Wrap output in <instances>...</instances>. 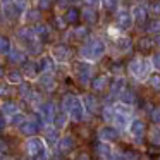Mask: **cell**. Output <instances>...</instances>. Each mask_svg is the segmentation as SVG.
Returning a JSON list of instances; mask_svg holds the SVG:
<instances>
[{"label":"cell","instance_id":"cell-49","mask_svg":"<svg viewBox=\"0 0 160 160\" xmlns=\"http://www.w3.org/2000/svg\"><path fill=\"white\" fill-rule=\"evenodd\" d=\"M57 4H59V7H67V5L71 4V0H59Z\"/></svg>","mask_w":160,"mask_h":160},{"label":"cell","instance_id":"cell-20","mask_svg":"<svg viewBox=\"0 0 160 160\" xmlns=\"http://www.w3.org/2000/svg\"><path fill=\"white\" fill-rule=\"evenodd\" d=\"M67 121H69V114L67 112H59V114H55L53 115V119H52V122H53V126H55L57 129H62L64 126L67 124Z\"/></svg>","mask_w":160,"mask_h":160},{"label":"cell","instance_id":"cell-16","mask_svg":"<svg viewBox=\"0 0 160 160\" xmlns=\"http://www.w3.org/2000/svg\"><path fill=\"white\" fill-rule=\"evenodd\" d=\"M131 16H132V22H136V24H143V22L146 21V7H143V5H136V7L131 11Z\"/></svg>","mask_w":160,"mask_h":160},{"label":"cell","instance_id":"cell-1","mask_svg":"<svg viewBox=\"0 0 160 160\" xmlns=\"http://www.w3.org/2000/svg\"><path fill=\"white\" fill-rule=\"evenodd\" d=\"M105 52H107V45H105V42H103V40H100V38L88 40V42L81 47V50H79L81 59L88 60V62L98 60L100 57L105 55Z\"/></svg>","mask_w":160,"mask_h":160},{"label":"cell","instance_id":"cell-19","mask_svg":"<svg viewBox=\"0 0 160 160\" xmlns=\"http://www.w3.org/2000/svg\"><path fill=\"white\" fill-rule=\"evenodd\" d=\"M97 150H98V155L103 157V158H112V157H114V153H112V146L108 145V141H102L100 139Z\"/></svg>","mask_w":160,"mask_h":160},{"label":"cell","instance_id":"cell-3","mask_svg":"<svg viewBox=\"0 0 160 160\" xmlns=\"http://www.w3.org/2000/svg\"><path fill=\"white\" fill-rule=\"evenodd\" d=\"M24 150L29 157H35V158H45V157H48V153H47L48 148H47V143L43 138H36V136L28 138L24 143Z\"/></svg>","mask_w":160,"mask_h":160},{"label":"cell","instance_id":"cell-43","mask_svg":"<svg viewBox=\"0 0 160 160\" xmlns=\"http://www.w3.org/2000/svg\"><path fill=\"white\" fill-rule=\"evenodd\" d=\"M53 4V0H38V9H48Z\"/></svg>","mask_w":160,"mask_h":160},{"label":"cell","instance_id":"cell-13","mask_svg":"<svg viewBox=\"0 0 160 160\" xmlns=\"http://www.w3.org/2000/svg\"><path fill=\"white\" fill-rule=\"evenodd\" d=\"M112 124H114L117 129H128V126H129V115L128 114H122V112H115L114 110Z\"/></svg>","mask_w":160,"mask_h":160},{"label":"cell","instance_id":"cell-50","mask_svg":"<svg viewBox=\"0 0 160 160\" xmlns=\"http://www.w3.org/2000/svg\"><path fill=\"white\" fill-rule=\"evenodd\" d=\"M4 76H5V72H4V69L0 67V78H4Z\"/></svg>","mask_w":160,"mask_h":160},{"label":"cell","instance_id":"cell-33","mask_svg":"<svg viewBox=\"0 0 160 160\" xmlns=\"http://www.w3.org/2000/svg\"><path fill=\"white\" fill-rule=\"evenodd\" d=\"M40 18H42L40 11H28V12H24V22H36V21H40Z\"/></svg>","mask_w":160,"mask_h":160},{"label":"cell","instance_id":"cell-52","mask_svg":"<svg viewBox=\"0 0 160 160\" xmlns=\"http://www.w3.org/2000/svg\"><path fill=\"white\" fill-rule=\"evenodd\" d=\"M155 42H157V45H158V47H160V36H158V38H157V40H155Z\"/></svg>","mask_w":160,"mask_h":160},{"label":"cell","instance_id":"cell-31","mask_svg":"<svg viewBox=\"0 0 160 160\" xmlns=\"http://www.w3.org/2000/svg\"><path fill=\"white\" fill-rule=\"evenodd\" d=\"M119 97H121V102H124V103L131 105L132 102H134V93H132L131 90H128V88L124 86V90L119 93Z\"/></svg>","mask_w":160,"mask_h":160},{"label":"cell","instance_id":"cell-34","mask_svg":"<svg viewBox=\"0 0 160 160\" xmlns=\"http://www.w3.org/2000/svg\"><path fill=\"white\" fill-rule=\"evenodd\" d=\"M150 141L153 145H160V124L152 128V131H150Z\"/></svg>","mask_w":160,"mask_h":160},{"label":"cell","instance_id":"cell-22","mask_svg":"<svg viewBox=\"0 0 160 160\" xmlns=\"http://www.w3.org/2000/svg\"><path fill=\"white\" fill-rule=\"evenodd\" d=\"M81 102H83V105H84V110H88V112H97V98L95 97H91V95H84L83 98H81Z\"/></svg>","mask_w":160,"mask_h":160},{"label":"cell","instance_id":"cell-8","mask_svg":"<svg viewBox=\"0 0 160 160\" xmlns=\"http://www.w3.org/2000/svg\"><path fill=\"white\" fill-rule=\"evenodd\" d=\"M76 72H78V78H79V83L81 84H88V81H90V78H91V66H90V62H88V60L81 62L79 66H78Z\"/></svg>","mask_w":160,"mask_h":160},{"label":"cell","instance_id":"cell-41","mask_svg":"<svg viewBox=\"0 0 160 160\" xmlns=\"http://www.w3.org/2000/svg\"><path fill=\"white\" fill-rule=\"evenodd\" d=\"M150 62H152L153 69L160 71V53H155V55H153L152 59H150Z\"/></svg>","mask_w":160,"mask_h":160},{"label":"cell","instance_id":"cell-35","mask_svg":"<svg viewBox=\"0 0 160 160\" xmlns=\"http://www.w3.org/2000/svg\"><path fill=\"white\" fill-rule=\"evenodd\" d=\"M11 48H12V45H11V42H9V38H5V36L0 35V53L7 55Z\"/></svg>","mask_w":160,"mask_h":160},{"label":"cell","instance_id":"cell-45","mask_svg":"<svg viewBox=\"0 0 160 160\" xmlns=\"http://www.w3.org/2000/svg\"><path fill=\"white\" fill-rule=\"evenodd\" d=\"M5 126H7V121H5V115L0 112V131H4Z\"/></svg>","mask_w":160,"mask_h":160},{"label":"cell","instance_id":"cell-37","mask_svg":"<svg viewBox=\"0 0 160 160\" xmlns=\"http://www.w3.org/2000/svg\"><path fill=\"white\" fill-rule=\"evenodd\" d=\"M24 114H21V112H16V114L14 115H11V121H9V122H11V126H21V122L22 121H24Z\"/></svg>","mask_w":160,"mask_h":160},{"label":"cell","instance_id":"cell-27","mask_svg":"<svg viewBox=\"0 0 160 160\" xmlns=\"http://www.w3.org/2000/svg\"><path fill=\"white\" fill-rule=\"evenodd\" d=\"M81 18H83L84 21H88L90 24H95V22H97V12H95L93 7H86L83 11V14H81Z\"/></svg>","mask_w":160,"mask_h":160},{"label":"cell","instance_id":"cell-25","mask_svg":"<svg viewBox=\"0 0 160 160\" xmlns=\"http://www.w3.org/2000/svg\"><path fill=\"white\" fill-rule=\"evenodd\" d=\"M79 18H81V12L72 7V9H67L66 16H64V21H66V24H74V22H78Z\"/></svg>","mask_w":160,"mask_h":160},{"label":"cell","instance_id":"cell-21","mask_svg":"<svg viewBox=\"0 0 160 160\" xmlns=\"http://www.w3.org/2000/svg\"><path fill=\"white\" fill-rule=\"evenodd\" d=\"M33 31H35V36H38V38H42V40H48L50 35H52V29L45 24H36Z\"/></svg>","mask_w":160,"mask_h":160},{"label":"cell","instance_id":"cell-18","mask_svg":"<svg viewBox=\"0 0 160 160\" xmlns=\"http://www.w3.org/2000/svg\"><path fill=\"white\" fill-rule=\"evenodd\" d=\"M59 150L60 152H71V150L74 148V138L72 136H62V138H59Z\"/></svg>","mask_w":160,"mask_h":160},{"label":"cell","instance_id":"cell-2","mask_svg":"<svg viewBox=\"0 0 160 160\" xmlns=\"http://www.w3.org/2000/svg\"><path fill=\"white\" fill-rule=\"evenodd\" d=\"M152 69H153V66L150 62V59H145V57H136V59H132L129 62V72L138 81H146Z\"/></svg>","mask_w":160,"mask_h":160},{"label":"cell","instance_id":"cell-39","mask_svg":"<svg viewBox=\"0 0 160 160\" xmlns=\"http://www.w3.org/2000/svg\"><path fill=\"white\" fill-rule=\"evenodd\" d=\"M150 12L155 16H160V0H152L150 4Z\"/></svg>","mask_w":160,"mask_h":160},{"label":"cell","instance_id":"cell-6","mask_svg":"<svg viewBox=\"0 0 160 160\" xmlns=\"http://www.w3.org/2000/svg\"><path fill=\"white\" fill-rule=\"evenodd\" d=\"M67 114H69V117L72 119V121H76V122H81L84 119V105L78 97H76V100L72 102V105H71V108H69Z\"/></svg>","mask_w":160,"mask_h":160},{"label":"cell","instance_id":"cell-11","mask_svg":"<svg viewBox=\"0 0 160 160\" xmlns=\"http://www.w3.org/2000/svg\"><path fill=\"white\" fill-rule=\"evenodd\" d=\"M128 129H129V132H131L132 138L139 139V138H143V134H145V122L139 121V119H134L132 122H129Z\"/></svg>","mask_w":160,"mask_h":160},{"label":"cell","instance_id":"cell-48","mask_svg":"<svg viewBox=\"0 0 160 160\" xmlns=\"http://www.w3.org/2000/svg\"><path fill=\"white\" fill-rule=\"evenodd\" d=\"M153 121H155V124H160V108L153 112Z\"/></svg>","mask_w":160,"mask_h":160},{"label":"cell","instance_id":"cell-12","mask_svg":"<svg viewBox=\"0 0 160 160\" xmlns=\"http://www.w3.org/2000/svg\"><path fill=\"white\" fill-rule=\"evenodd\" d=\"M38 83H40V86L47 91L55 90V78H53L52 72H42V76L38 78Z\"/></svg>","mask_w":160,"mask_h":160},{"label":"cell","instance_id":"cell-29","mask_svg":"<svg viewBox=\"0 0 160 160\" xmlns=\"http://www.w3.org/2000/svg\"><path fill=\"white\" fill-rule=\"evenodd\" d=\"M146 83L152 88H155V90H160V72L158 71L157 72H150L148 78H146Z\"/></svg>","mask_w":160,"mask_h":160},{"label":"cell","instance_id":"cell-47","mask_svg":"<svg viewBox=\"0 0 160 160\" xmlns=\"http://www.w3.org/2000/svg\"><path fill=\"white\" fill-rule=\"evenodd\" d=\"M139 47H141V48H150V47H152V42H150V40H141V42H139Z\"/></svg>","mask_w":160,"mask_h":160},{"label":"cell","instance_id":"cell-44","mask_svg":"<svg viewBox=\"0 0 160 160\" xmlns=\"http://www.w3.org/2000/svg\"><path fill=\"white\" fill-rule=\"evenodd\" d=\"M115 2H117V0H100V4L103 5L105 9H112L115 5Z\"/></svg>","mask_w":160,"mask_h":160},{"label":"cell","instance_id":"cell-26","mask_svg":"<svg viewBox=\"0 0 160 160\" xmlns=\"http://www.w3.org/2000/svg\"><path fill=\"white\" fill-rule=\"evenodd\" d=\"M2 114L4 115H14L16 112H19V105L18 103H14V102H5V103H2Z\"/></svg>","mask_w":160,"mask_h":160},{"label":"cell","instance_id":"cell-4","mask_svg":"<svg viewBox=\"0 0 160 160\" xmlns=\"http://www.w3.org/2000/svg\"><path fill=\"white\" fill-rule=\"evenodd\" d=\"M52 59L59 64H64L71 59V50L67 48V45H55L52 47V52H50Z\"/></svg>","mask_w":160,"mask_h":160},{"label":"cell","instance_id":"cell-46","mask_svg":"<svg viewBox=\"0 0 160 160\" xmlns=\"http://www.w3.org/2000/svg\"><path fill=\"white\" fill-rule=\"evenodd\" d=\"M84 4H86L88 7H97V5L100 4V0H84Z\"/></svg>","mask_w":160,"mask_h":160},{"label":"cell","instance_id":"cell-28","mask_svg":"<svg viewBox=\"0 0 160 160\" xmlns=\"http://www.w3.org/2000/svg\"><path fill=\"white\" fill-rule=\"evenodd\" d=\"M71 36H72L74 40H78V42H86V38H88V29H86V28H74L72 33H71Z\"/></svg>","mask_w":160,"mask_h":160},{"label":"cell","instance_id":"cell-30","mask_svg":"<svg viewBox=\"0 0 160 160\" xmlns=\"http://www.w3.org/2000/svg\"><path fill=\"white\" fill-rule=\"evenodd\" d=\"M107 76H98V78H95L93 79V90L95 91H102V90H105V86H107Z\"/></svg>","mask_w":160,"mask_h":160},{"label":"cell","instance_id":"cell-53","mask_svg":"<svg viewBox=\"0 0 160 160\" xmlns=\"http://www.w3.org/2000/svg\"><path fill=\"white\" fill-rule=\"evenodd\" d=\"M2 7H4V5H2V2H0V16H2Z\"/></svg>","mask_w":160,"mask_h":160},{"label":"cell","instance_id":"cell-7","mask_svg":"<svg viewBox=\"0 0 160 160\" xmlns=\"http://www.w3.org/2000/svg\"><path fill=\"white\" fill-rule=\"evenodd\" d=\"M38 114L42 115L43 121L52 122L53 115L57 114V112H55V105H53L52 102H45V103H40V105H38Z\"/></svg>","mask_w":160,"mask_h":160},{"label":"cell","instance_id":"cell-9","mask_svg":"<svg viewBox=\"0 0 160 160\" xmlns=\"http://www.w3.org/2000/svg\"><path fill=\"white\" fill-rule=\"evenodd\" d=\"M132 26V16L128 11H119L117 12V28L121 29H129Z\"/></svg>","mask_w":160,"mask_h":160},{"label":"cell","instance_id":"cell-36","mask_svg":"<svg viewBox=\"0 0 160 160\" xmlns=\"http://www.w3.org/2000/svg\"><path fill=\"white\" fill-rule=\"evenodd\" d=\"M122 90H124V79H122V78H117V79L114 81V84H112V95H119Z\"/></svg>","mask_w":160,"mask_h":160},{"label":"cell","instance_id":"cell-24","mask_svg":"<svg viewBox=\"0 0 160 160\" xmlns=\"http://www.w3.org/2000/svg\"><path fill=\"white\" fill-rule=\"evenodd\" d=\"M7 55H9V60H11V62H22V60L26 59V52H22L21 48H14V47L9 50Z\"/></svg>","mask_w":160,"mask_h":160},{"label":"cell","instance_id":"cell-23","mask_svg":"<svg viewBox=\"0 0 160 160\" xmlns=\"http://www.w3.org/2000/svg\"><path fill=\"white\" fill-rule=\"evenodd\" d=\"M114 45L119 48L121 53H124V52H128V50L131 48V40L126 38V36H119V38L114 40Z\"/></svg>","mask_w":160,"mask_h":160},{"label":"cell","instance_id":"cell-15","mask_svg":"<svg viewBox=\"0 0 160 160\" xmlns=\"http://www.w3.org/2000/svg\"><path fill=\"white\" fill-rule=\"evenodd\" d=\"M43 139H45V143H50V145H55L57 141H59V129L55 128V126H47L45 131H43Z\"/></svg>","mask_w":160,"mask_h":160},{"label":"cell","instance_id":"cell-42","mask_svg":"<svg viewBox=\"0 0 160 160\" xmlns=\"http://www.w3.org/2000/svg\"><path fill=\"white\" fill-rule=\"evenodd\" d=\"M103 117H105V121H110V122H112V117H114V108H112V107H107V108H105Z\"/></svg>","mask_w":160,"mask_h":160},{"label":"cell","instance_id":"cell-32","mask_svg":"<svg viewBox=\"0 0 160 160\" xmlns=\"http://www.w3.org/2000/svg\"><path fill=\"white\" fill-rule=\"evenodd\" d=\"M5 78H7V81L11 84H21L22 83V76H21V72H18V71H11V72H7Z\"/></svg>","mask_w":160,"mask_h":160},{"label":"cell","instance_id":"cell-10","mask_svg":"<svg viewBox=\"0 0 160 160\" xmlns=\"http://www.w3.org/2000/svg\"><path fill=\"white\" fill-rule=\"evenodd\" d=\"M42 121V119H40ZM40 121H33V119H24V121L21 122V126H19V129H21L22 134L26 136H33L36 134V131H38V122Z\"/></svg>","mask_w":160,"mask_h":160},{"label":"cell","instance_id":"cell-5","mask_svg":"<svg viewBox=\"0 0 160 160\" xmlns=\"http://www.w3.org/2000/svg\"><path fill=\"white\" fill-rule=\"evenodd\" d=\"M98 138L102 139V141H115V139L119 138V129L115 128V126H110V124H105L102 126L100 129H98Z\"/></svg>","mask_w":160,"mask_h":160},{"label":"cell","instance_id":"cell-38","mask_svg":"<svg viewBox=\"0 0 160 160\" xmlns=\"http://www.w3.org/2000/svg\"><path fill=\"white\" fill-rule=\"evenodd\" d=\"M11 93H12V84L11 83L0 84V97H11Z\"/></svg>","mask_w":160,"mask_h":160},{"label":"cell","instance_id":"cell-14","mask_svg":"<svg viewBox=\"0 0 160 160\" xmlns=\"http://www.w3.org/2000/svg\"><path fill=\"white\" fill-rule=\"evenodd\" d=\"M38 67H40V72H53L55 60L52 59V55H45L38 60Z\"/></svg>","mask_w":160,"mask_h":160},{"label":"cell","instance_id":"cell-40","mask_svg":"<svg viewBox=\"0 0 160 160\" xmlns=\"http://www.w3.org/2000/svg\"><path fill=\"white\" fill-rule=\"evenodd\" d=\"M148 31L150 33H158L160 31V19H153L148 24Z\"/></svg>","mask_w":160,"mask_h":160},{"label":"cell","instance_id":"cell-51","mask_svg":"<svg viewBox=\"0 0 160 160\" xmlns=\"http://www.w3.org/2000/svg\"><path fill=\"white\" fill-rule=\"evenodd\" d=\"M0 2H2V4H7V2H12V0H0Z\"/></svg>","mask_w":160,"mask_h":160},{"label":"cell","instance_id":"cell-17","mask_svg":"<svg viewBox=\"0 0 160 160\" xmlns=\"http://www.w3.org/2000/svg\"><path fill=\"white\" fill-rule=\"evenodd\" d=\"M38 74H40L38 62H35V60H29V62L24 64V76H26V78H29V79H35Z\"/></svg>","mask_w":160,"mask_h":160}]
</instances>
